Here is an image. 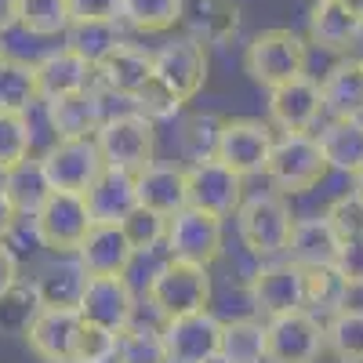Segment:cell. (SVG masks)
I'll return each mask as SVG.
<instances>
[{
    "instance_id": "484cf974",
    "label": "cell",
    "mask_w": 363,
    "mask_h": 363,
    "mask_svg": "<svg viewBox=\"0 0 363 363\" xmlns=\"http://www.w3.org/2000/svg\"><path fill=\"white\" fill-rule=\"evenodd\" d=\"M84 200H87V211H91V218H95V222L120 225L128 218V211L138 203V196H135V174L106 167L95 178V186L84 193Z\"/></svg>"
},
{
    "instance_id": "8fae6325",
    "label": "cell",
    "mask_w": 363,
    "mask_h": 363,
    "mask_svg": "<svg viewBox=\"0 0 363 363\" xmlns=\"http://www.w3.org/2000/svg\"><path fill=\"white\" fill-rule=\"evenodd\" d=\"M272 128L265 120L255 116H233L222 124V138H218V153L215 160H222L229 171H236L240 178H251V174H265L269 153H272Z\"/></svg>"
},
{
    "instance_id": "f35d334b",
    "label": "cell",
    "mask_w": 363,
    "mask_h": 363,
    "mask_svg": "<svg viewBox=\"0 0 363 363\" xmlns=\"http://www.w3.org/2000/svg\"><path fill=\"white\" fill-rule=\"evenodd\" d=\"M33 149V124L29 113H4L0 109V174L29 160Z\"/></svg>"
},
{
    "instance_id": "cb8c5ba5",
    "label": "cell",
    "mask_w": 363,
    "mask_h": 363,
    "mask_svg": "<svg viewBox=\"0 0 363 363\" xmlns=\"http://www.w3.org/2000/svg\"><path fill=\"white\" fill-rule=\"evenodd\" d=\"M44 106H48V124H51L55 138H95V131L106 120L102 95L95 87L84 91V95L55 99V102H44Z\"/></svg>"
},
{
    "instance_id": "d590c367",
    "label": "cell",
    "mask_w": 363,
    "mask_h": 363,
    "mask_svg": "<svg viewBox=\"0 0 363 363\" xmlns=\"http://www.w3.org/2000/svg\"><path fill=\"white\" fill-rule=\"evenodd\" d=\"M69 0H18V26L29 37H66Z\"/></svg>"
},
{
    "instance_id": "c3c4849f",
    "label": "cell",
    "mask_w": 363,
    "mask_h": 363,
    "mask_svg": "<svg viewBox=\"0 0 363 363\" xmlns=\"http://www.w3.org/2000/svg\"><path fill=\"white\" fill-rule=\"evenodd\" d=\"M11 287H18V258H15L8 240H0V298H4Z\"/></svg>"
},
{
    "instance_id": "7bdbcfd3",
    "label": "cell",
    "mask_w": 363,
    "mask_h": 363,
    "mask_svg": "<svg viewBox=\"0 0 363 363\" xmlns=\"http://www.w3.org/2000/svg\"><path fill=\"white\" fill-rule=\"evenodd\" d=\"M200 33L211 44H225L240 29V8L229 0H200Z\"/></svg>"
},
{
    "instance_id": "ab89813d",
    "label": "cell",
    "mask_w": 363,
    "mask_h": 363,
    "mask_svg": "<svg viewBox=\"0 0 363 363\" xmlns=\"http://www.w3.org/2000/svg\"><path fill=\"white\" fill-rule=\"evenodd\" d=\"M120 229H124V236L131 240L135 255H149L157 244H164L167 218L157 215V211H149V207H142V203H135V207L128 211V218L120 222Z\"/></svg>"
},
{
    "instance_id": "681fc988",
    "label": "cell",
    "mask_w": 363,
    "mask_h": 363,
    "mask_svg": "<svg viewBox=\"0 0 363 363\" xmlns=\"http://www.w3.org/2000/svg\"><path fill=\"white\" fill-rule=\"evenodd\" d=\"M18 222H22L18 211L11 207V200L4 196V189H0V240H8V236L18 229Z\"/></svg>"
},
{
    "instance_id": "9a60e30c",
    "label": "cell",
    "mask_w": 363,
    "mask_h": 363,
    "mask_svg": "<svg viewBox=\"0 0 363 363\" xmlns=\"http://www.w3.org/2000/svg\"><path fill=\"white\" fill-rule=\"evenodd\" d=\"M186 186H189V207L211 211V215H236L244 203V178L229 171L222 160H200L186 164Z\"/></svg>"
},
{
    "instance_id": "836d02e7",
    "label": "cell",
    "mask_w": 363,
    "mask_h": 363,
    "mask_svg": "<svg viewBox=\"0 0 363 363\" xmlns=\"http://www.w3.org/2000/svg\"><path fill=\"white\" fill-rule=\"evenodd\" d=\"M120 40H128V37L120 33L116 18L113 22H69V29H66V48L91 66H99Z\"/></svg>"
},
{
    "instance_id": "1f68e13d",
    "label": "cell",
    "mask_w": 363,
    "mask_h": 363,
    "mask_svg": "<svg viewBox=\"0 0 363 363\" xmlns=\"http://www.w3.org/2000/svg\"><path fill=\"white\" fill-rule=\"evenodd\" d=\"M186 15V0H120V26L135 33H171Z\"/></svg>"
},
{
    "instance_id": "bcb514c9",
    "label": "cell",
    "mask_w": 363,
    "mask_h": 363,
    "mask_svg": "<svg viewBox=\"0 0 363 363\" xmlns=\"http://www.w3.org/2000/svg\"><path fill=\"white\" fill-rule=\"evenodd\" d=\"M335 269H338V277L345 280L349 291H363V236H359V240H349V244H342Z\"/></svg>"
},
{
    "instance_id": "11a10c76",
    "label": "cell",
    "mask_w": 363,
    "mask_h": 363,
    "mask_svg": "<svg viewBox=\"0 0 363 363\" xmlns=\"http://www.w3.org/2000/svg\"><path fill=\"white\" fill-rule=\"evenodd\" d=\"M0 55H4V51H0Z\"/></svg>"
},
{
    "instance_id": "7c38bea8",
    "label": "cell",
    "mask_w": 363,
    "mask_h": 363,
    "mask_svg": "<svg viewBox=\"0 0 363 363\" xmlns=\"http://www.w3.org/2000/svg\"><path fill=\"white\" fill-rule=\"evenodd\" d=\"M160 338H164L167 363H215L222 342V320L211 309L178 316L160 323Z\"/></svg>"
},
{
    "instance_id": "74e56055",
    "label": "cell",
    "mask_w": 363,
    "mask_h": 363,
    "mask_svg": "<svg viewBox=\"0 0 363 363\" xmlns=\"http://www.w3.org/2000/svg\"><path fill=\"white\" fill-rule=\"evenodd\" d=\"M301 284H306V309H327L338 313L345 306V280L338 277L335 265H316V269H301Z\"/></svg>"
},
{
    "instance_id": "e575fe53",
    "label": "cell",
    "mask_w": 363,
    "mask_h": 363,
    "mask_svg": "<svg viewBox=\"0 0 363 363\" xmlns=\"http://www.w3.org/2000/svg\"><path fill=\"white\" fill-rule=\"evenodd\" d=\"M323 345L342 363H363V309L342 306L323 327Z\"/></svg>"
},
{
    "instance_id": "8d00e7d4",
    "label": "cell",
    "mask_w": 363,
    "mask_h": 363,
    "mask_svg": "<svg viewBox=\"0 0 363 363\" xmlns=\"http://www.w3.org/2000/svg\"><path fill=\"white\" fill-rule=\"evenodd\" d=\"M116 359L120 363H167L160 327H145V323L131 320L116 338Z\"/></svg>"
},
{
    "instance_id": "816d5d0a",
    "label": "cell",
    "mask_w": 363,
    "mask_h": 363,
    "mask_svg": "<svg viewBox=\"0 0 363 363\" xmlns=\"http://www.w3.org/2000/svg\"><path fill=\"white\" fill-rule=\"evenodd\" d=\"M338 4H342V8H345V11H349V15L359 22V26H363V0H338Z\"/></svg>"
},
{
    "instance_id": "7a4b0ae2",
    "label": "cell",
    "mask_w": 363,
    "mask_h": 363,
    "mask_svg": "<svg viewBox=\"0 0 363 363\" xmlns=\"http://www.w3.org/2000/svg\"><path fill=\"white\" fill-rule=\"evenodd\" d=\"M306 66H309V44L287 26L262 29L244 48V73L265 91L294 77H306Z\"/></svg>"
},
{
    "instance_id": "8992f818",
    "label": "cell",
    "mask_w": 363,
    "mask_h": 363,
    "mask_svg": "<svg viewBox=\"0 0 363 363\" xmlns=\"http://www.w3.org/2000/svg\"><path fill=\"white\" fill-rule=\"evenodd\" d=\"M327 174V160L320 153V145L313 135H284L272 142V153L265 164V178L272 182V189L280 196L291 193H309L316 189Z\"/></svg>"
},
{
    "instance_id": "277c9868",
    "label": "cell",
    "mask_w": 363,
    "mask_h": 363,
    "mask_svg": "<svg viewBox=\"0 0 363 363\" xmlns=\"http://www.w3.org/2000/svg\"><path fill=\"white\" fill-rule=\"evenodd\" d=\"M95 145L106 160V167L138 174L142 167L153 164L157 153V124L145 120L142 113H113L102 120V128L95 131Z\"/></svg>"
},
{
    "instance_id": "ee69618b",
    "label": "cell",
    "mask_w": 363,
    "mask_h": 363,
    "mask_svg": "<svg viewBox=\"0 0 363 363\" xmlns=\"http://www.w3.org/2000/svg\"><path fill=\"white\" fill-rule=\"evenodd\" d=\"M323 218H327L330 229L338 233L342 244H349V240H359V236H363V196H356V193L335 196V200L327 203Z\"/></svg>"
},
{
    "instance_id": "60d3db41",
    "label": "cell",
    "mask_w": 363,
    "mask_h": 363,
    "mask_svg": "<svg viewBox=\"0 0 363 363\" xmlns=\"http://www.w3.org/2000/svg\"><path fill=\"white\" fill-rule=\"evenodd\" d=\"M116 338H120L116 330L80 320L77 342H73V363H113L116 359Z\"/></svg>"
},
{
    "instance_id": "ffe728a7",
    "label": "cell",
    "mask_w": 363,
    "mask_h": 363,
    "mask_svg": "<svg viewBox=\"0 0 363 363\" xmlns=\"http://www.w3.org/2000/svg\"><path fill=\"white\" fill-rule=\"evenodd\" d=\"M80 330V316L66 309H40L26 327V345L44 363H73V342Z\"/></svg>"
},
{
    "instance_id": "3957f363",
    "label": "cell",
    "mask_w": 363,
    "mask_h": 363,
    "mask_svg": "<svg viewBox=\"0 0 363 363\" xmlns=\"http://www.w3.org/2000/svg\"><path fill=\"white\" fill-rule=\"evenodd\" d=\"M291 229H294V215H291V203L280 193H255V196H244V203L236 207L240 244L258 262L284 255Z\"/></svg>"
},
{
    "instance_id": "4fadbf2b",
    "label": "cell",
    "mask_w": 363,
    "mask_h": 363,
    "mask_svg": "<svg viewBox=\"0 0 363 363\" xmlns=\"http://www.w3.org/2000/svg\"><path fill=\"white\" fill-rule=\"evenodd\" d=\"M247 298L258 313L284 316L294 309H306V284H301V269L294 262H262L251 280H247Z\"/></svg>"
},
{
    "instance_id": "f1b7e54d",
    "label": "cell",
    "mask_w": 363,
    "mask_h": 363,
    "mask_svg": "<svg viewBox=\"0 0 363 363\" xmlns=\"http://www.w3.org/2000/svg\"><path fill=\"white\" fill-rule=\"evenodd\" d=\"M37 102H40L37 62H26V58H15V55H0V109L29 113Z\"/></svg>"
},
{
    "instance_id": "ba28073f",
    "label": "cell",
    "mask_w": 363,
    "mask_h": 363,
    "mask_svg": "<svg viewBox=\"0 0 363 363\" xmlns=\"http://www.w3.org/2000/svg\"><path fill=\"white\" fill-rule=\"evenodd\" d=\"M153 80L167 87L174 99L193 102L207 84V44L193 33L171 37L153 51Z\"/></svg>"
},
{
    "instance_id": "d6986e66",
    "label": "cell",
    "mask_w": 363,
    "mask_h": 363,
    "mask_svg": "<svg viewBox=\"0 0 363 363\" xmlns=\"http://www.w3.org/2000/svg\"><path fill=\"white\" fill-rule=\"evenodd\" d=\"M95 80V66L84 62L80 55H73L69 48L48 51L37 62V87H40V102H55V99H69V95H84L91 91Z\"/></svg>"
},
{
    "instance_id": "ac0fdd59",
    "label": "cell",
    "mask_w": 363,
    "mask_h": 363,
    "mask_svg": "<svg viewBox=\"0 0 363 363\" xmlns=\"http://www.w3.org/2000/svg\"><path fill=\"white\" fill-rule=\"evenodd\" d=\"M77 262L84 265L87 277H128V269L135 262V247L120 225L95 222L87 229L84 244L77 247Z\"/></svg>"
},
{
    "instance_id": "2e32d148",
    "label": "cell",
    "mask_w": 363,
    "mask_h": 363,
    "mask_svg": "<svg viewBox=\"0 0 363 363\" xmlns=\"http://www.w3.org/2000/svg\"><path fill=\"white\" fill-rule=\"evenodd\" d=\"M77 316L120 335L135 320V291L128 287V277H87Z\"/></svg>"
},
{
    "instance_id": "f6af8a7d",
    "label": "cell",
    "mask_w": 363,
    "mask_h": 363,
    "mask_svg": "<svg viewBox=\"0 0 363 363\" xmlns=\"http://www.w3.org/2000/svg\"><path fill=\"white\" fill-rule=\"evenodd\" d=\"M131 102H135V113H142L145 120H153V124H157V120H171V116H178V109L186 106L182 99H174L167 87H160L157 80H149Z\"/></svg>"
},
{
    "instance_id": "f546056e",
    "label": "cell",
    "mask_w": 363,
    "mask_h": 363,
    "mask_svg": "<svg viewBox=\"0 0 363 363\" xmlns=\"http://www.w3.org/2000/svg\"><path fill=\"white\" fill-rule=\"evenodd\" d=\"M0 189H4V196H8L11 207L18 211V218H33L37 207H40V203L48 200V193H51L48 178H44V171H40V160H33V157L0 174Z\"/></svg>"
},
{
    "instance_id": "d6a6232c",
    "label": "cell",
    "mask_w": 363,
    "mask_h": 363,
    "mask_svg": "<svg viewBox=\"0 0 363 363\" xmlns=\"http://www.w3.org/2000/svg\"><path fill=\"white\" fill-rule=\"evenodd\" d=\"M222 124H225V116H218V113H189L186 120H182V128H178L182 160H189V164L215 160Z\"/></svg>"
},
{
    "instance_id": "4dcf8cb0",
    "label": "cell",
    "mask_w": 363,
    "mask_h": 363,
    "mask_svg": "<svg viewBox=\"0 0 363 363\" xmlns=\"http://www.w3.org/2000/svg\"><path fill=\"white\" fill-rule=\"evenodd\" d=\"M218 363H265V323L255 316L222 320Z\"/></svg>"
},
{
    "instance_id": "9c48e42d",
    "label": "cell",
    "mask_w": 363,
    "mask_h": 363,
    "mask_svg": "<svg viewBox=\"0 0 363 363\" xmlns=\"http://www.w3.org/2000/svg\"><path fill=\"white\" fill-rule=\"evenodd\" d=\"M40 171L55 193H87L106 171L95 138H55L40 157Z\"/></svg>"
},
{
    "instance_id": "e0dca14e",
    "label": "cell",
    "mask_w": 363,
    "mask_h": 363,
    "mask_svg": "<svg viewBox=\"0 0 363 363\" xmlns=\"http://www.w3.org/2000/svg\"><path fill=\"white\" fill-rule=\"evenodd\" d=\"M95 80L109 91V95L135 99L138 91L153 80V51L142 48V44H131V40H120L95 66Z\"/></svg>"
},
{
    "instance_id": "52a82bcc",
    "label": "cell",
    "mask_w": 363,
    "mask_h": 363,
    "mask_svg": "<svg viewBox=\"0 0 363 363\" xmlns=\"http://www.w3.org/2000/svg\"><path fill=\"white\" fill-rule=\"evenodd\" d=\"M167 255L178 262H193V265H215L225 247V225L218 215L200 207H182L178 215L167 218Z\"/></svg>"
},
{
    "instance_id": "4316f807",
    "label": "cell",
    "mask_w": 363,
    "mask_h": 363,
    "mask_svg": "<svg viewBox=\"0 0 363 363\" xmlns=\"http://www.w3.org/2000/svg\"><path fill=\"white\" fill-rule=\"evenodd\" d=\"M316 145L327 160V171H342L352 178L363 167V120L330 116L316 135Z\"/></svg>"
},
{
    "instance_id": "b9f144b4",
    "label": "cell",
    "mask_w": 363,
    "mask_h": 363,
    "mask_svg": "<svg viewBox=\"0 0 363 363\" xmlns=\"http://www.w3.org/2000/svg\"><path fill=\"white\" fill-rule=\"evenodd\" d=\"M40 313L33 287H11L0 298V335H26V327L33 323V316Z\"/></svg>"
},
{
    "instance_id": "83f0119b",
    "label": "cell",
    "mask_w": 363,
    "mask_h": 363,
    "mask_svg": "<svg viewBox=\"0 0 363 363\" xmlns=\"http://www.w3.org/2000/svg\"><path fill=\"white\" fill-rule=\"evenodd\" d=\"M363 26L338 4V0H320L309 11V44L330 55H349L359 40Z\"/></svg>"
},
{
    "instance_id": "7dc6e473",
    "label": "cell",
    "mask_w": 363,
    "mask_h": 363,
    "mask_svg": "<svg viewBox=\"0 0 363 363\" xmlns=\"http://www.w3.org/2000/svg\"><path fill=\"white\" fill-rule=\"evenodd\" d=\"M73 22H120V0H69Z\"/></svg>"
},
{
    "instance_id": "6da1fadb",
    "label": "cell",
    "mask_w": 363,
    "mask_h": 363,
    "mask_svg": "<svg viewBox=\"0 0 363 363\" xmlns=\"http://www.w3.org/2000/svg\"><path fill=\"white\" fill-rule=\"evenodd\" d=\"M145 298H149V306H153V313L160 316V323L203 313L211 306V269L167 258L153 277H149Z\"/></svg>"
},
{
    "instance_id": "7402d4cb",
    "label": "cell",
    "mask_w": 363,
    "mask_h": 363,
    "mask_svg": "<svg viewBox=\"0 0 363 363\" xmlns=\"http://www.w3.org/2000/svg\"><path fill=\"white\" fill-rule=\"evenodd\" d=\"M323 91V113L327 116H349L363 120V58H338L320 80Z\"/></svg>"
},
{
    "instance_id": "f907efd6",
    "label": "cell",
    "mask_w": 363,
    "mask_h": 363,
    "mask_svg": "<svg viewBox=\"0 0 363 363\" xmlns=\"http://www.w3.org/2000/svg\"><path fill=\"white\" fill-rule=\"evenodd\" d=\"M18 26V0H0V37Z\"/></svg>"
},
{
    "instance_id": "44dd1931",
    "label": "cell",
    "mask_w": 363,
    "mask_h": 363,
    "mask_svg": "<svg viewBox=\"0 0 363 363\" xmlns=\"http://www.w3.org/2000/svg\"><path fill=\"white\" fill-rule=\"evenodd\" d=\"M135 196L142 207L157 211L171 218L182 207H189V186H186V167L182 164H149L135 174Z\"/></svg>"
},
{
    "instance_id": "5b68a950",
    "label": "cell",
    "mask_w": 363,
    "mask_h": 363,
    "mask_svg": "<svg viewBox=\"0 0 363 363\" xmlns=\"http://www.w3.org/2000/svg\"><path fill=\"white\" fill-rule=\"evenodd\" d=\"M33 222V236L37 244L51 255H77V247L84 244L87 229L95 225L87 211V200L80 193H48V200L37 207V215L29 218Z\"/></svg>"
},
{
    "instance_id": "603a6c76",
    "label": "cell",
    "mask_w": 363,
    "mask_h": 363,
    "mask_svg": "<svg viewBox=\"0 0 363 363\" xmlns=\"http://www.w3.org/2000/svg\"><path fill=\"white\" fill-rule=\"evenodd\" d=\"M342 251L338 233L327 225L323 215L316 218H294L291 240H287V262H294L298 269H316V265H335Z\"/></svg>"
},
{
    "instance_id": "30bf717a",
    "label": "cell",
    "mask_w": 363,
    "mask_h": 363,
    "mask_svg": "<svg viewBox=\"0 0 363 363\" xmlns=\"http://www.w3.org/2000/svg\"><path fill=\"white\" fill-rule=\"evenodd\" d=\"M320 352L323 323L309 309H294L265 323V363H316Z\"/></svg>"
},
{
    "instance_id": "d4e9b609",
    "label": "cell",
    "mask_w": 363,
    "mask_h": 363,
    "mask_svg": "<svg viewBox=\"0 0 363 363\" xmlns=\"http://www.w3.org/2000/svg\"><path fill=\"white\" fill-rule=\"evenodd\" d=\"M29 287H33L40 309L77 313L80 309V298H84V287H87V272H84L80 262H62V258H58V262L44 265Z\"/></svg>"
},
{
    "instance_id": "f5cc1de1",
    "label": "cell",
    "mask_w": 363,
    "mask_h": 363,
    "mask_svg": "<svg viewBox=\"0 0 363 363\" xmlns=\"http://www.w3.org/2000/svg\"><path fill=\"white\" fill-rule=\"evenodd\" d=\"M352 193H356V196H363V167L352 174Z\"/></svg>"
},
{
    "instance_id": "5bb4252c",
    "label": "cell",
    "mask_w": 363,
    "mask_h": 363,
    "mask_svg": "<svg viewBox=\"0 0 363 363\" xmlns=\"http://www.w3.org/2000/svg\"><path fill=\"white\" fill-rule=\"evenodd\" d=\"M323 116V91L316 77H294L269 91V120L284 135H309Z\"/></svg>"
},
{
    "instance_id": "db71d44e",
    "label": "cell",
    "mask_w": 363,
    "mask_h": 363,
    "mask_svg": "<svg viewBox=\"0 0 363 363\" xmlns=\"http://www.w3.org/2000/svg\"><path fill=\"white\" fill-rule=\"evenodd\" d=\"M313 4H320V0H313Z\"/></svg>"
}]
</instances>
